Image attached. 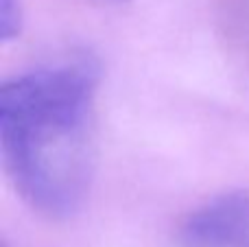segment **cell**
I'll return each mask as SVG.
<instances>
[{"mask_svg": "<svg viewBox=\"0 0 249 247\" xmlns=\"http://www.w3.org/2000/svg\"><path fill=\"white\" fill-rule=\"evenodd\" d=\"M22 26V9L20 0H0V35L4 42L13 39L20 33Z\"/></svg>", "mask_w": 249, "mask_h": 247, "instance_id": "3957f363", "label": "cell"}, {"mask_svg": "<svg viewBox=\"0 0 249 247\" xmlns=\"http://www.w3.org/2000/svg\"><path fill=\"white\" fill-rule=\"evenodd\" d=\"M179 247H249V191L206 201L181 221Z\"/></svg>", "mask_w": 249, "mask_h": 247, "instance_id": "7a4b0ae2", "label": "cell"}, {"mask_svg": "<svg viewBox=\"0 0 249 247\" xmlns=\"http://www.w3.org/2000/svg\"><path fill=\"white\" fill-rule=\"evenodd\" d=\"M99 68L72 59L9 79L0 90V147L18 195L66 219L83 206L94 173Z\"/></svg>", "mask_w": 249, "mask_h": 247, "instance_id": "6da1fadb", "label": "cell"}]
</instances>
